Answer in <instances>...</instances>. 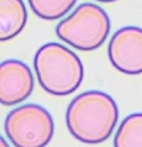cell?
<instances>
[{"label":"cell","mask_w":142,"mask_h":147,"mask_svg":"<svg viewBox=\"0 0 142 147\" xmlns=\"http://www.w3.org/2000/svg\"><path fill=\"white\" fill-rule=\"evenodd\" d=\"M118 121V106L113 97L89 90L70 101L65 122L72 137L87 144L102 143L112 135Z\"/></svg>","instance_id":"1"},{"label":"cell","mask_w":142,"mask_h":147,"mask_svg":"<svg viewBox=\"0 0 142 147\" xmlns=\"http://www.w3.org/2000/svg\"><path fill=\"white\" fill-rule=\"evenodd\" d=\"M33 66L41 88L52 96H69L84 80L80 57L59 42H48L36 52Z\"/></svg>","instance_id":"2"},{"label":"cell","mask_w":142,"mask_h":147,"mask_svg":"<svg viewBox=\"0 0 142 147\" xmlns=\"http://www.w3.org/2000/svg\"><path fill=\"white\" fill-rule=\"evenodd\" d=\"M110 31V20L96 4L84 3L56 27L60 40L77 51H96L105 42Z\"/></svg>","instance_id":"3"},{"label":"cell","mask_w":142,"mask_h":147,"mask_svg":"<svg viewBox=\"0 0 142 147\" xmlns=\"http://www.w3.org/2000/svg\"><path fill=\"white\" fill-rule=\"evenodd\" d=\"M4 130L15 147H45L53 138L55 122L47 109L27 103L8 114Z\"/></svg>","instance_id":"4"},{"label":"cell","mask_w":142,"mask_h":147,"mask_svg":"<svg viewBox=\"0 0 142 147\" xmlns=\"http://www.w3.org/2000/svg\"><path fill=\"white\" fill-rule=\"evenodd\" d=\"M108 56L118 72L129 76L142 73V28H120L108 47Z\"/></svg>","instance_id":"5"},{"label":"cell","mask_w":142,"mask_h":147,"mask_svg":"<svg viewBox=\"0 0 142 147\" xmlns=\"http://www.w3.org/2000/svg\"><path fill=\"white\" fill-rule=\"evenodd\" d=\"M33 74L29 66L19 60H5L0 65V102L14 106L25 101L33 92Z\"/></svg>","instance_id":"6"},{"label":"cell","mask_w":142,"mask_h":147,"mask_svg":"<svg viewBox=\"0 0 142 147\" xmlns=\"http://www.w3.org/2000/svg\"><path fill=\"white\" fill-rule=\"evenodd\" d=\"M27 8L23 0H0V40H12L27 24Z\"/></svg>","instance_id":"7"},{"label":"cell","mask_w":142,"mask_h":147,"mask_svg":"<svg viewBox=\"0 0 142 147\" xmlns=\"http://www.w3.org/2000/svg\"><path fill=\"white\" fill-rule=\"evenodd\" d=\"M114 147H142V113L130 114L116 131Z\"/></svg>","instance_id":"8"},{"label":"cell","mask_w":142,"mask_h":147,"mask_svg":"<svg viewBox=\"0 0 142 147\" xmlns=\"http://www.w3.org/2000/svg\"><path fill=\"white\" fill-rule=\"evenodd\" d=\"M77 0H28L32 12L43 20H59L65 16Z\"/></svg>","instance_id":"9"},{"label":"cell","mask_w":142,"mask_h":147,"mask_svg":"<svg viewBox=\"0 0 142 147\" xmlns=\"http://www.w3.org/2000/svg\"><path fill=\"white\" fill-rule=\"evenodd\" d=\"M0 147H9V144L7 143V140L4 139L3 137L0 138Z\"/></svg>","instance_id":"10"},{"label":"cell","mask_w":142,"mask_h":147,"mask_svg":"<svg viewBox=\"0 0 142 147\" xmlns=\"http://www.w3.org/2000/svg\"><path fill=\"white\" fill-rule=\"evenodd\" d=\"M96 1H101V3H113V1H117V0H96Z\"/></svg>","instance_id":"11"}]
</instances>
